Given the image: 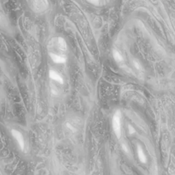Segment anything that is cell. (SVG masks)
<instances>
[{"label": "cell", "instance_id": "52a82bcc", "mask_svg": "<svg viewBox=\"0 0 175 175\" xmlns=\"http://www.w3.org/2000/svg\"><path fill=\"white\" fill-rule=\"evenodd\" d=\"M58 47L60 48V50L65 51L67 50V43L64 40V39L63 38H58Z\"/></svg>", "mask_w": 175, "mask_h": 175}, {"label": "cell", "instance_id": "4fadbf2b", "mask_svg": "<svg viewBox=\"0 0 175 175\" xmlns=\"http://www.w3.org/2000/svg\"><path fill=\"white\" fill-rule=\"evenodd\" d=\"M122 148L125 150V151L126 152H128V149H127V147L125 145V144H122Z\"/></svg>", "mask_w": 175, "mask_h": 175}, {"label": "cell", "instance_id": "3957f363", "mask_svg": "<svg viewBox=\"0 0 175 175\" xmlns=\"http://www.w3.org/2000/svg\"><path fill=\"white\" fill-rule=\"evenodd\" d=\"M11 133L12 136L14 137V139L16 140V142L18 143V145L21 148V150H24V148H25V142H24V138L22 134L17 130H12Z\"/></svg>", "mask_w": 175, "mask_h": 175}, {"label": "cell", "instance_id": "7a4b0ae2", "mask_svg": "<svg viewBox=\"0 0 175 175\" xmlns=\"http://www.w3.org/2000/svg\"><path fill=\"white\" fill-rule=\"evenodd\" d=\"M31 7L33 10L37 13L45 11L48 8V2L44 1V0H38V1H33L30 3Z\"/></svg>", "mask_w": 175, "mask_h": 175}, {"label": "cell", "instance_id": "7c38bea8", "mask_svg": "<svg viewBox=\"0 0 175 175\" xmlns=\"http://www.w3.org/2000/svg\"><path fill=\"white\" fill-rule=\"evenodd\" d=\"M5 21V19H4V16L2 15V14H0V24H3V22Z\"/></svg>", "mask_w": 175, "mask_h": 175}, {"label": "cell", "instance_id": "5b68a950", "mask_svg": "<svg viewBox=\"0 0 175 175\" xmlns=\"http://www.w3.org/2000/svg\"><path fill=\"white\" fill-rule=\"evenodd\" d=\"M51 56V58L52 59V61L56 63H64L66 62V58L63 57H61V56H58L57 54H50Z\"/></svg>", "mask_w": 175, "mask_h": 175}, {"label": "cell", "instance_id": "9c48e42d", "mask_svg": "<svg viewBox=\"0 0 175 175\" xmlns=\"http://www.w3.org/2000/svg\"><path fill=\"white\" fill-rule=\"evenodd\" d=\"M90 4H92L94 5L98 6V5H102L104 4H106V2H103V1H89Z\"/></svg>", "mask_w": 175, "mask_h": 175}, {"label": "cell", "instance_id": "6da1fadb", "mask_svg": "<svg viewBox=\"0 0 175 175\" xmlns=\"http://www.w3.org/2000/svg\"><path fill=\"white\" fill-rule=\"evenodd\" d=\"M121 113L120 110H117L113 116L112 120V126H113V130L115 134L116 135L117 138L120 139L121 136Z\"/></svg>", "mask_w": 175, "mask_h": 175}, {"label": "cell", "instance_id": "ba28073f", "mask_svg": "<svg viewBox=\"0 0 175 175\" xmlns=\"http://www.w3.org/2000/svg\"><path fill=\"white\" fill-rule=\"evenodd\" d=\"M113 57H114V59L116 61L117 63H121L123 61V57L117 51H113Z\"/></svg>", "mask_w": 175, "mask_h": 175}, {"label": "cell", "instance_id": "30bf717a", "mask_svg": "<svg viewBox=\"0 0 175 175\" xmlns=\"http://www.w3.org/2000/svg\"><path fill=\"white\" fill-rule=\"evenodd\" d=\"M133 65H134V67L137 69H139V70L142 69V65H141V63H140L139 61H136V60H134V61H133Z\"/></svg>", "mask_w": 175, "mask_h": 175}, {"label": "cell", "instance_id": "8fae6325", "mask_svg": "<svg viewBox=\"0 0 175 175\" xmlns=\"http://www.w3.org/2000/svg\"><path fill=\"white\" fill-rule=\"evenodd\" d=\"M128 133H129V134H131V135H133V134H134L135 133H136V130H135L131 125H129L128 126Z\"/></svg>", "mask_w": 175, "mask_h": 175}, {"label": "cell", "instance_id": "8992f818", "mask_svg": "<svg viewBox=\"0 0 175 175\" xmlns=\"http://www.w3.org/2000/svg\"><path fill=\"white\" fill-rule=\"evenodd\" d=\"M138 156L141 162L145 163L146 162H147V158H146L145 154H144V152L143 151V149L139 145L138 146Z\"/></svg>", "mask_w": 175, "mask_h": 175}, {"label": "cell", "instance_id": "277c9868", "mask_svg": "<svg viewBox=\"0 0 175 175\" xmlns=\"http://www.w3.org/2000/svg\"><path fill=\"white\" fill-rule=\"evenodd\" d=\"M49 75H50V78H51V80H53L58 82L60 84H63V80L62 76L60 75L57 72H56V71H54V70H50Z\"/></svg>", "mask_w": 175, "mask_h": 175}]
</instances>
